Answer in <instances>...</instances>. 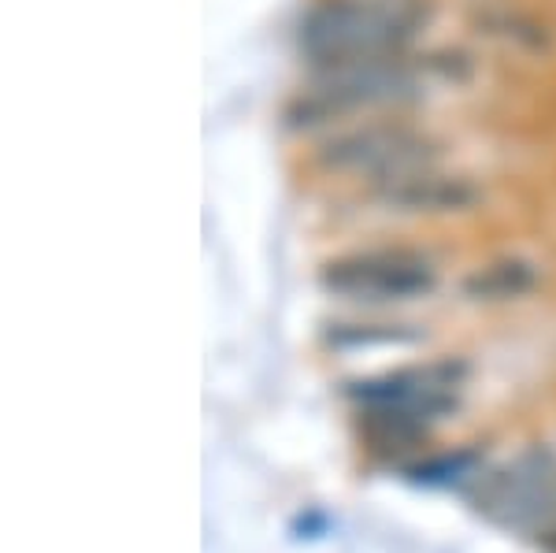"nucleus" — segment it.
<instances>
[{
  "label": "nucleus",
  "instance_id": "2",
  "mask_svg": "<svg viewBox=\"0 0 556 553\" xmlns=\"http://www.w3.org/2000/svg\"><path fill=\"white\" fill-rule=\"evenodd\" d=\"M424 93V71L412 67L405 56L367 60V64L323 67L308 93H301L298 123L330 120V115H349L361 109H379V104H405Z\"/></svg>",
  "mask_w": 556,
  "mask_h": 553
},
{
  "label": "nucleus",
  "instance_id": "7",
  "mask_svg": "<svg viewBox=\"0 0 556 553\" xmlns=\"http://www.w3.org/2000/svg\"><path fill=\"white\" fill-rule=\"evenodd\" d=\"M538 282V267L523 256H505V261H493L479 267L475 275L464 279V293L471 301H513L531 293Z\"/></svg>",
  "mask_w": 556,
  "mask_h": 553
},
{
  "label": "nucleus",
  "instance_id": "8",
  "mask_svg": "<svg viewBox=\"0 0 556 553\" xmlns=\"http://www.w3.org/2000/svg\"><path fill=\"white\" fill-rule=\"evenodd\" d=\"M412 331H397V327H393V331H334L330 335V342H338V345H367V342H412Z\"/></svg>",
  "mask_w": 556,
  "mask_h": 553
},
{
  "label": "nucleus",
  "instance_id": "3",
  "mask_svg": "<svg viewBox=\"0 0 556 553\" xmlns=\"http://www.w3.org/2000/svg\"><path fill=\"white\" fill-rule=\"evenodd\" d=\"M323 290L345 301H412L438 287V272L412 249H371L330 261L319 275Z\"/></svg>",
  "mask_w": 556,
  "mask_h": 553
},
{
  "label": "nucleus",
  "instance_id": "4",
  "mask_svg": "<svg viewBox=\"0 0 556 553\" xmlns=\"http://www.w3.org/2000/svg\"><path fill=\"white\" fill-rule=\"evenodd\" d=\"M319 164L342 175L371 178L375 186L393 175H405L412 167L434 164V149L424 134L397 127V123H371L361 130H345L330 138L319 153Z\"/></svg>",
  "mask_w": 556,
  "mask_h": 553
},
{
  "label": "nucleus",
  "instance_id": "6",
  "mask_svg": "<svg viewBox=\"0 0 556 553\" xmlns=\"http://www.w3.org/2000/svg\"><path fill=\"white\" fill-rule=\"evenodd\" d=\"M375 198L390 212H427V216H442V212H464L479 201L475 183L464 175L438 172V164L412 167L405 175H393L375 186Z\"/></svg>",
  "mask_w": 556,
  "mask_h": 553
},
{
  "label": "nucleus",
  "instance_id": "1",
  "mask_svg": "<svg viewBox=\"0 0 556 553\" xmlns=\"http://www.w3.org/2000/svg\"><path fill=\"white\" fill-rule=\"evenodd\" d=\"M427 12L412 0H323L301 20L298 45L312 67L405 56Z\"/></svg>",
  "mask_w": 556,
  "mask_h": 553
},
{
  "label": "nucleus",
  "instance_id": "5",
  "mask_svg": "<svg viewBox=\"0 0 556 553\" xmlns=\"http://www.w3.org/2000/svg\"><path fill=\"white\" fill-rule=\"evenodd\" d=\"M479 510H486L501 524H527L556 510V453L531 450L505 468L490 483L486 498H479Z\"/></svg>",
  "mask_w": 556,
  "mask_h": 553
}]
</instances>
